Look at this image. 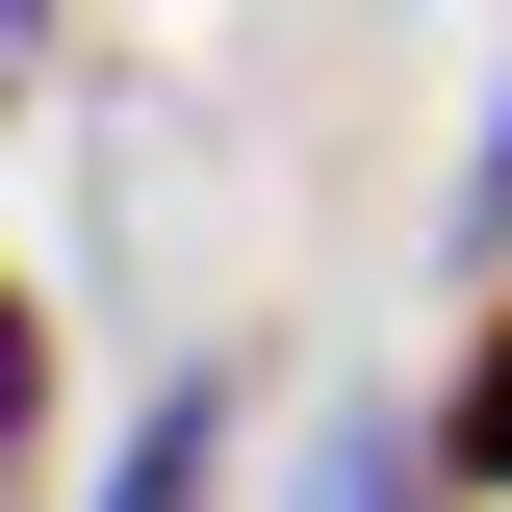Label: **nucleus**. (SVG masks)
Masks as SVG:
<instances>
[{"label":"nucleus","mask_w":512,"mask_h":512,"mask_svg":"<svg viewBox=\"0 0 512 512\" xmlns=\"http://www.w3.org/2000/svg\"><path fill=\"white\" fill-rule=\"evenodd\" d=\"M205 487H231V359H180L128 410V461H103V512H205Z\"/></svg>","instance_id":"obj_1"},{"label":"nucleus","mask_w":512,"mask_h":512,"mask_svg":"<svg viewBox=\"0 0 512 512\" xmlns=\"http://www.w3.org/2000/svg\"><path fill=\"white\" fill-rule=\"evenodd\" d=\"M436 487H461V512H512V308L461 333V384H436Z\"/></svg>","instance_id":"obj_2"},{"label":"nucleus","mask_w":512,"mask_h":512,"mask_svg":"<svg viewBox=\"0 0 512 512\" xmlns=\"http://www.w3.org/2000/svg\"><path fill=\"white\" fill-rule=\"evenodd\" d=\"M410 487H436V436H308V487H282V512H410Z\"/></svg>","instance_id":"obj_3"},{"label":"nucleus","mask_w":512,"mask_h":512,"mask_svg":"<svg viewBox=\"0 0 512 512\" xmlns=\"http://www.w3.org/2000/svg\"><path fill=\"white\" fill-rule=\"evenodd\" d=\"M461 256L512 282V103H487V154H461Z\"/></svg>","instance_id":"obj_4"}]
</instances>
